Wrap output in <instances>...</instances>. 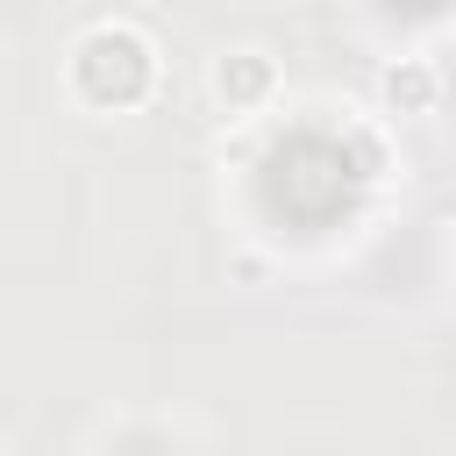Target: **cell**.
<instances>
[{
  "instance_id": "obj_3",
  "label": "cell",
  "mask_w": 456,
  "mask_h": 456,
  "mask_svg": "<svg viewBox=\"0 0 456 456\" xmlns=\"http://www.w3.org/2000/svg\"><path fill=\"white\" fill-rule=\"evenodd\" d=\"M264 271H271L264 249H228V278H235V285H264Z\"/></svg>"
},
{
  "instance_id": "obj_4",
  "label": "cell",
  "mask_w": 456,
  "mask_h": 456,
  "mask_svg": "<svg viewBox=\"0 0 456 456\" xmlns=\"http://www.w3.org/2000/svg\"><path fill=\"white\" fill-rule=\"evenodd\" d=\"M0 456H7V449H0Z\"/></svg>"
},
{
  "instance_id": "obj_2",
  "label": "cell",
  "mask_w": 456,
  "mask_h": 456,
  "mask_svg": "<svg viewBox=\"0 0 456 456\" xmlns=\"http://www.w3.org/2000/svg\"><path fill=\"white\" fill-rule=\"evenodd\" d=\"M378 93H385V107H399V114H435V107H442V71H435L428 57H399V64L378 78Z\"/></svg>"
},
{
  "instance_id": "obj_1",
  "label": "cell",
  "mask_w": 456,
  "mask_h": 456,
  "mask_svg": "<svg viewBox=\"0 0 456 456\" xmlns=\"http://www.w3.org/2000/svg\"><path fill=\"white\" fill-rule=\"evenodd\" d=\"M278 86H285V71H278V57L271 50H256V43H235V50H221L214 64H207V93H214V107L221 114H264L271 100H278Z\"/></svg>"
}]
</instances>
